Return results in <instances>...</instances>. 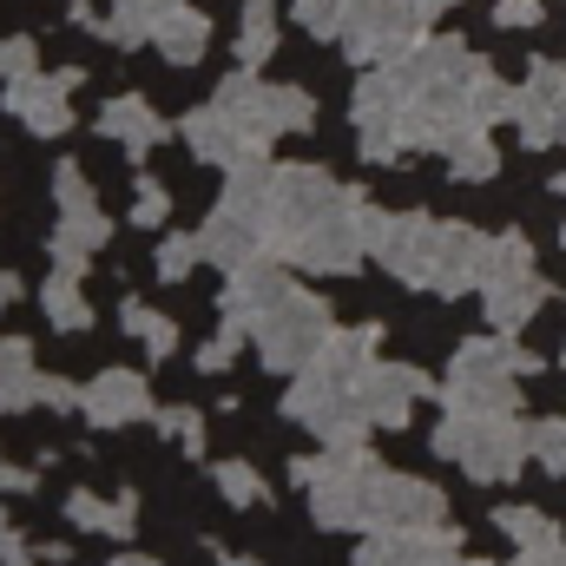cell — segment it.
Listing matches in <instances>:
<instances>
[{
	"mask_svg": "<svg viewBox=\"0 0 566 566\" xmlns=\"http://www.w3.org/2000/svg\"><path fill=\"white\" fill-rule=\"evenodd\" d=\"M376 323H363V329H336L329 343H323V356L296 376V389L283 396V416L290 422H303L310 434H323V441H349V434H363V428H376L369 416V369H376Z\"/></svg>",
	"mask_w": 566,
	"mask_h": 566,
	"instance_id": "obj_1",
	"label": "cell"
},
{
	"mask_svg": "<svg viewBox=\"0 0 566 566\" xmlns=\"http://www.w3.org/2000/svg\"><path fill=\"white\" fill-rule=\"evenodd\" d=\"M290 481L310 488V514H316V527H369V501H376L382 468H376L369 441L349 434V441H329L323 454L290 461Z\"/></svg>",
	"mask_w": 566,
	"mask_h": 566,
	"instance_id": "obj_2",
	"label": "cell"
},
{
	"mask_svg": "<svg viewBox=\"0 0 566 566\" xmlns=\"http://www.w3.org/2000/svg\"><path fill=\"white\" fill-rule=\"evenodd\" d=\"M534 369V356L514 343V329H494V336H468L448 363V382H441V402L461 409V416H514L521 409V389L514 376Z\"/></svg>",
	"mask_w": 566,
	"mask_h": 566,
	"instance_id": "obj_3",
	"label": "cell"
},
{
	"mask_svg": "<svg viewBox=\"0 0 566 566\" xmlns=\"http://www.w3.org/2000/svg\"><path fill=\"white\" fill-rule=\"evenodd\" d=\"M428 448L448 454L454 468H468L474 481H514L534 461V434L514 416H461V409H448V422H434Z\"/></svg>",
	"mask_w": 566,
	"mask_h": 566,
	"instance_id": "obj_4",
	"label": "cell"
},
{
	"mask_svg": "<svg viewBox=\"0 0 566 566\" xmlns=\"http://www.w3.org/2000/svg\"><path fill=\"white\" fill-rule=\"evenodd\" d=\"M369 224H376V211H369V198L349 185L323 218H310L303 231H290L271 258L283 264H296V271H323V277H343V271H356L363 258H369Z\"/></svg>",
	"mask_w": 566,
	"mask_h": 566,
	"instance_id": "obj_5",
	"label": "cell"
},
{
	"mask_svg": "<svg viewBox=\"0 0 566 566\" xmlns=\"http://www.w3.org/2000/svg\"><path fill=\"white\" fill-rule=\"evenodd\" d=\"M454 7V0H349L343 7V53L363 66H382L396 53H409L416 40H428V20Z\"/></svg>",
	"mask_w": 566,
	"mask_h": 566,
	"instance_id": "obj_6",
	"label": "cell"
},
{
	"mask_svg": "<svg viewBox=\"0 0 566 566\" xmlns=\"http://www.w3.org/2000/svg\"><path fill=\"white\" fill-rule=\"evenodd\" d=\"M251 336H258V356H264L277 376H303V369L323 356V343H329L336 329H329V310H323L310 290H290L277 310H264V316L251 323Z\"/></svg>",
	"mask_w": 566,
	"mask_h": 566,
	"instance_id": "obj_7",
	"label": "cell"
},
{
	"mask_svg": "<svg viewBox=\"0 0 566 566\" xmlns=\"http://www.w3.org/2000/svg\"><path fill=\"white\" fill-rule=\"evenodd\" d=\"M218 106L251 133L258 151L271 139H283V133H310V119H316V99L303 86H264V80H251V66L218 86Z\"/></svg>",
	"mask_w": 566,
	"mask_h": 566,
	"instance_id": "obj_8",
	"label": "cell"
},
{
	"mask_svg": "<svg viewBox=\"0 0 566 566\" xmlns=\"http://www.w3.org/2000/svg\"><path fill=\"white\" fill-rule=\"evenodd\" d=\"M369 258L389 271V277L416 283V290H434V264H441V218H422V211H396L369 224Z\"/></svg>",
	"mask_w": 566,
	"mask_h": 566,
	"instance_id": "obj_9",
	"label": "cell"
},
{
	"mask_svg": "<svg viewBox=\"0 0 566 566\" xmlns=\"http://www.w3.org/2000/svg\"><path fill=\"white\" fill-rule=\"evenodd\" d=\"M73 86H80V73L66 66V73H20V80H7V93H0V106L27 126V133H40V139H60L66 126H73Z\"/></svg>",
	"mask_w": 566,
	"mask_h": 566,
	"instance_id": "obj_10",
	"label": "cell"
},
{
	"mask_svg": "<svg viewBox=\"0 0 566 566\" xmlns=\"http://www.w3.org/2000/svg\"><path fill=\"white\" fill-rule=\"evenodd\" d=\"M514 119H521V139L534 151L566 145V66L560 60H534L527 66V86L514 99Z\"/></svg>",
	"mask_w": 566,
	"mask_h": 566,
	"instance_id": "obj_11",
	"label": "cell"
},
{
	"mask_svg": "<svg viewBox=\"0 0 566 566\" xmlns=\"http://www.w3.org/2000/svg\"><path fill=\"white\" fill-rule=\"evenodd\" d=\"M224 296H218V310H224V323H238V329H251L264 310H277L283 296L296 290L290 271H283V258H251V264H238V271H224Z\"/></svg>",
	"mask_w": 566,
	"mask_h": 566,
	"instance_id": "obj_12",
	"label": "cell"
},
{
	"mask_svg": "<svg viewBox=\"0 0 566 566\" xmlns=\"http://www.w3.org/2000/svg\"><path fill=\"white\" fill-rule=\"evenodd\" d=\"M356 566H461L454 527H389L369 547H356Z\"/></svg>",
	"mask_w": 566,
	"mask_h": 566,
	"instance_id": "obj_13",
	"label": "cell"
},
{
	"mask_svg": "<svg viewBox=\"0 0 566 566\" xmlns=\"http://www.w3.org/2000/svg\"><path fill=\"white\" fill-rule=\"evenodd\" d=\"M80 416L99 422V428H119V422H151L158 402H151V382H145V376H133V369H106V376L86 382Z\"/></svg>",
	"mask_w": 566,
	"mask_h": 566,
	"instance_id": "obj_14",
	"label": "cell"
},
{
	"mask_svg": "<svg viewBox=\"0 0 566 566\" xmlns=\"http://www.w3.org/2000/svg\"><path fill=\"white\" fill-rule=\"evenodd\" d=\"M369 527L376 534H389V527H441V488H428L416 474H382L376 501H369Z\"/></svg>",
	"mask_w": 566,
	"mask_h": 566,
	"instance_id": "obj_15",
	"label": "cell"
},
{
	"mask_svg": "<svg viewBox=\"0 0 566 566\" xmlns=\"http://www.w3.org/2000/svg\"><path fill=\"white\" fill-rule=\"evenodd\" d=\"M198 244H205L211 264L238 271V264H251V258H271V224H258V218H244V211H231V205L218 198V211L205 218Z\"/></svg>",
	"mask_w": 566,
	"mask_h": 566,
	"instance_id": "obj_16",
	"label": "cell"
},
{
	"mask_svg": "<svg viewBox=\"0 0 566 566\" xmlns=\"http://www.w3.org/2000/svg\"><path fill=\"white\" fill-rule=\"evenodd\" d=\"M113 238V218L99 211V198H73V205H60V231H53V264L60 271H86L93 264V251Z\"/></svg>",
	"mask_w": 566,
	"mask_h": 566,
	"instance_id": "obj_17",
	"label": "cell"
},
{
	"mask_svg": "<svg viewBox=\"0 0 566 566\" xmlns=\"http://www.w3.org/2000/svg\"><path fill=\"white\" fill-rule=\"evenodd\" d=\"M422 396H441L422 369H409V363H382V356H376V369H369V416H376V428H402Z\"/></svg>",
	"mask_w": 566,
	"mask_h": 566,
	"instance_id": "obj_18",
	"label": "cell"
},
{
	"mask_svg": "<svg viewBox=\"0 0 566 566\" xmlns=\"http://www.w3.org/2000/svg\"><path fill=\"white\" fill-rule=\"evenodd\" d=\"M178 133H185V145H191L205 165H231V158H251V151H258L251 133H244L218 99H211V106H198V113H185V119H178Z\"/></svg>",
	"mask_w": 566,
	"mask_h": 566,
	"instance_id": "obj_19",
	"label": "cell"
},
{
	"mask_svg": "<svg viewBox=\"0 0 566 566\" xmlns=\"http://www.w3.org/2000/svg\"><path fill=\"white\" fill-rule=\"evenodd\" d=\"M99 133H106V139H119L133 158H145L151 145L171 139V126H165V119L145 106L139 93H126V99H106V113H99Z\"/></svg>",
	"mask_w": 566,
	"mask_h": 566,
	"instance_id": "obj_20",
	"label": "cell"
},
{
	"mask_svg": "<svg viewBox=\"0 0 566 566\" xmlns=\"http://www.w3.org/2000/svg\"><path fill=\"white\" fill-rule=\"evenodd\" d=\"M158 53L171 60V66H198L205 60V46H211V20L198 13V7H171L165 20H158Z\"/></svg>",
	"mask_w": 566,
	"mask_h": 566,
	"instance_id": "obj_21",
	"label": "cell"
},
{
	"mask_svg": "<svg viewBox=\"0 0 566 566\" xmlns=\"http://www.w3.org/2000/svg\"><path fill=\"white\" fill-rule=\"evenodd\" d=\"M66 514H73V527H86V534H119V541L139 527V501H133V494H113V501H99V494L73 488V494H66Z\"/></svg>",
	"mask_w": 566,
	"mask_h": 566,
	"instance_id": "obj_22",
	"label": "cell"
},
{
	"mask_svg": "<svg viewBox=\"0 0 566 566\" xmlns=\"http://www.w3.org/2000/svg\"><path fill=\"white\" fill-rule=\"evenodd\" d=\"M514 277H534V244L521 231H501V238L481 244V277H474V290H501V283H514Z\"/></svg>",
	"mask_w": 566,
	"mask_h": 566,
	"instance_id": "obj_23",
	"label": "cell"
},
{
	"mask_svg": "<svg viewBox=\"0 0 566 566\" xmlns=\"http://www.w3.org/2000/svg\"><path fill=\"white\" fill-rule=\"evenodd\" d=\"M40 402V369H33V349L20 336H0V416L7 409H33Z\"/></svg>",
	"mask_w": 566,
	"mask_h": 566,
	"instance_id": "obj_24",
	"label": "cell"
},
{
	"mask_svg": "<svg viewBox=\"0 0 566 566\" xmlns=\"http://www.w3.org/2000/svg\"><path fill=\"white\" fill-rule=\"evenodd\" d=\"M171 7H185V0H113V20H99L93 33H106L113 46H145Z\"/></svg>",
	"mask_w": 566,
	"mask_h": 566,
	"instance_id": "obj_25",
	"label": "cell"
},
{
	"mask_svg": "<svg viewBox=\"0 0 566 566\" xmlns=\"http://www.w3.org/2000/svg\"><path fill=\"white\" fill-rule=\"evenodd\" d=\"M481 303H488V323H494V329H521V323L547 303V283L514 277V283H501V290H481Z\"/></svg>",
	"mask_w": 566,
	"mask_h": 566,
	"instance_id": "obj_26",
	"label": "cell"
},
{
	"mask_svg": "<svg viewBox=\"0 0 566 566\" xmlns=\"http://www.w3.org/2000/svg\"><path fill=\"white\" fill-rule=\"evenodd\" d=\"M40 296H46L53 329H93V303H86V290H80V277H73V271H53Z\"/></svg>",
	"mask_w": 566,
	"mask_h": 566,
	"instance_id": "obj_27",
	"label": "cell"
},
{
	"mask_svg": "<svg viewBox=\"0 0 566 566\" xmlns=\"http://www.w3.org/2000/svg\"><path fill=\"white\" fill-rule=\"evenodd\" d=\"M271 46H277V7L271 0H251L244 7V27H238V66H264L271 60Z\"/></svg>",
	"mask_w": 566,
	"mask_h": 566,
	"instance_id": "obj_28",
	"label": "cell"
},
{
	"mask_svg": "<svg viewBox=\"0 0 566 566\" xmlns=\"http://www.w3.org/2000/svg\"><path fill=\"white\" fill-rule=\"evenodd\" d=\"M494 527H501L521 554H534V547H560V527H554L547 514H534V507H494Z\"/></svg>",
	"mask_w": 566,
	"mask_h": 566,
	"instance_id": "obj_29",
	"label": "cell"
},
{
	"mask_svg": "<svg viewBox=\"0 0 566 566\" xmlns=\"http://www.w3.org/2000/svg\"><path fill=\"white\" fill-rule=\"evenodd\" d=\"M448 171H454L461 185L494 178V171H501V151H494V139H488V133H468L461 145H448Z\"/></svg>",
	"mask_w": 566,
	"mask_h": 566,
	"instance_id": "obj_30",
	"label": "cell"
},
{
	"mask_svg": "<svg viewBox=\"0 0 566 566\" xmlns=\"http://www.w3.org/2000/svg\"><path fill=\"white\" fill-rule=\"evenodd\" d=\"M514 99H521V93H507L488 66H481V80L468 86V113H474V126H501V119L514 113Z\"/></svg>",
	"mask_w": 566,
	"mask_h": 566,
	"instance_id": "obj_31",
	"label": "cell"
},
{
	"mask_svg": "<svg viewBox=\"0 0 566 566\" xmlns=\"http://www.w3.org/2000/svg\"><path fill=\"white\" fill-rule=\"evenodd\" d=\"M119 323H126V329L139 336L151 356H171V349H178V329H171V323H165L158 310H145V303H119Z\"/></svg>",
	"mask_w": 566,
	"mask_h": 566,
	"instance_id": "obj_32",
	"label": "cell"
},
{
	"mask_svg": "<svg viewBox=\"0 0 566 566\" xmlns=\"http://www.w3.org/2000/svg\"><path fill=\"white\" fill-rule=\"evenodd\" d=\"M205 258V244H198V231H171L165 244H158V283H185L191 277V264Z\"/></svg>",
	"mask_w": 566,
	"mask_h": 566,
	"instance_id": "obj_33",
	"label": "cell"
},
{
	"mask_svg": "<svg viewBox=\"0 0 566 566\" xmlns=\"http://www.w3.org/2000/svg\"><path fill=\"white\" fill-rule=\"evenodd\" d=\"M218 494H224L231 507H258V501H264V474H258L251 461H218Z\"/></svg>",
	"mask_w": 566,
	"mask_h": 566,
	"instance_id": "obj_34",
	"label": "cell"
},
{
	"mask_svg": "<svg viewBox=\"0 0 566 566\" xmlns=\"http://www.w3.org/2000/svg\"><path fill=\"white\" fill-rule=\"evenodd\" d=\"M527 434H534V461H547V474H566V416H547Z\"/></svg>",
	"mask_w": 566,
	"mask_h": 566,
	"instance_id": "obj_35",
	"label": "cell"
},
{
	"mask_svg": "<svg viewBox=\"0 0 566 566\" xmlns=\"http://www.w3.org/2000/svg\"><path fill=\"white\" fill-rule=\"evenodd\" d=\"M290 7H296V20H303L316 40H336V33H343V7H349V0H290Z\"/></svg>",
	"mask_w": 566,
	"mask_h": 566,
	"instance_id": "obj_36",
	"label": "cell"
},
{
	"mask_svg": "<svg viewBox=\"0 0 566 566\" xmlns=\"http://www.w3.org/2000/svg\"><path fill=\"white\" fill-rule=\"evenodd\" d=\"M158 428H165L185 454H205V416H198V409H158Z\"/></svg>",
	"mask_w": 566,
	"mask_h": 566,
	"instance_id": "obj_37",
	"label": "cell"
},
{
	"mask_svg": "<svg viewBox=\"0 0 566 566\" xmlns=\"http://www.w3.org/2000/svg\"><path fill=\"white\" fill-rule=\"evenodd\" d=\"M244 336H251V329H238V323H224V329H218V336H211V343L198 349V369H224V363H231V356L244 349Z\"/></svg>",
	"mask_w": 566,
	"mask_h": 566,
	"instance_id": "obj_38",
	"label": "cell"
},
{
	"mask_svg": "<svg viewBox=\"0 0 566 566\" xmlns=\"http://www.w3.org/2000/svg\"><path fill=\"white\" fill-rule=\"evenodd\" d=\"M33 60H40V46H33L27 33H7V40H0V73H7V80L33 73Z\"/></svg>",
	"mask_w": 566,
	"mask_h": 566,
	"instance_id": "obj_39",
	"label": "cell"
},
{
	"mask_svg": "<svg viewBox=\"0 0 566 566\" xmlns=\"http://www.w3.org/2000/svg\"><path fill=\"white\" fill-rule=\"evenodd\" d=\"M165 211H171V198H165L151 178H139V205H133V224H139V231H151V224H165Z\"/></svg>",
	"mask_w": 566,
	"mask_h": 566,
	"instance_id": "obj_40",
	"label": "cell"
},
{
	"mask_svg": "<svg viewBox=\"0 0 566 566\" xmlns=\"http://www.w3.org/2000/svg\"><path fill=\"white\" fill-rule=\"evenodd\" d=\"M80 396H86V389H73V382H60V376H40V402H46V409H80Z\"/></svg>",
	"mask_w": 566,
	"mask_h": 566,
	"instance_id": "obj_41",
	"label": "cell"
},
{
	"mask_svg": "<svg viewBox=\"0 0 566 566\" xmlns=\"http://www.w3.org/2000/svg\"><path fill=\"white\" fill-rule=\"evenodd\" d=\"M494 20H501V27H534V20H541V0H501Z\"/></svg>",
	"mask_w": 566,
	"mask_h": 566,
	"instance_id": "obj_42",
	"label": "cell"
},
{
	"mask_svg": "<svg viewBox=\"0 0 566 566\" xmlns=\"http://www.w3.org/2000/svg\"><path fill=\"white\" fill-rule=\"evenodd\" d=\"M0 566H33V554H27V541H20L13 527L0 534Z\"/></svg>",
	"mask_w": 566,
	"mask_h": 566,
	"instance_id": "obj_43",
	"label": "cell"
},
{
	"mask_svg": "<svg viewBox=\"0 0 566 566\" xmlns=\"http://www.w3.org/2000/svg\"><path fill=\"white\" fill-rule=\"evenodd\" d=\"M27 481H33V474H20V468H7V461H0V494H7V488H27Z\"/></svg>",
	"mask_w": 566,
	"mask_h": 566,
	"instance_id": "obj_44",
	"label": "cell"
},
{
	"mask_svg": "<svg viewBox=\"0 0 566 566\" xmlns=\"http://www.w3.org/2000/svg\"><path fill=\"white\" fill-rule=\"evenodd\" d=\"M13 296H20V283H13V277H7V271H0V310H7Z\"/></svg>",
	"mask_w": 566,
	"mask_h": 566,
	"instance_id": "obj_45",
	"label": "cell"
},
{
	"mask_svg": "<svg viewBox=\"0 0 566 566\" xmlns=\"http://www.w3.org/2000/svg\"><path fill=\"white\" fill-rule=\"evenodd\" d=\"M113 566H158V560H145V554H119Z\"/></svg>",
	"mask_w": 566,
	"mask_h": 566,
	"instance_id": "obj_46",
	"label": "cell"
},
{
	"mask_svg": "<svg viewBox=\"0 0 566 566\" xmlns=\"http://www.w3.org/2000/svg\"><path fill=\"white\" fill-rule=\"evenodd\" d=\"M224 566H258V560H244V554H218Z\"/></svg>",
	"mask_w": 566,
	"mask_h": 566,
	"instance_id": "obj_47",
	"label": "cell"
},
{
	"mask_svg": "<svg viewBox=\"0 0 566 566\" xmlns=\"http://www.w3.org/2000/svg\"><path fill=\"white\" fill-rule=\"evenodd\" d=\"M554 191H566V171H560V178H554Z\"/></svg>",
	"mask_w": 566,
	"mask_h": 566,
	"instance_id": "obj_48",
	"label": "cell"
},
{
	"mask_svg": "<svg viewBox=\"0 0 566 566\" xmlns=\"http://www.w3.org/2000/svg\"><path fill=\"white\" fill-rule=\"evenodd\" d=\"M0 534H7V514H0Z\"/></svg>",
	"mask_w": 566,
	"mask_h": 566,
	"instance_id": "obj_49",
	"label": "cell"
},
{
	"mask_svg": "<svg viewBox=\"0 0 566 566\" xmlns=\"http://www.w3.org/2000/svg\"><path fill=\"white\" fill-rule=\"evenodd\" d=\"M461 566H481V560H461Z\"/></svg>",
	"mask_w": 566,
	"mask_h": 566,
	"instance_id": "obj_50",
	"label": "cell"
}]
</instances>
